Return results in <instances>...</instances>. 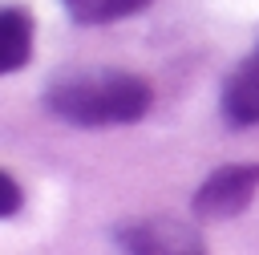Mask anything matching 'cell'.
Segmentation results:
<instances>
[{"label": "cell", "instance_id": "6da1fadb", "mask_svg": "<svg viewBox=\"0 0 259 255\" xmlns=\"http://www.w3.org/2000/svg\"><path fill=\"white\" fill-rule=\"evenodd\" d=\"M154 93L142 77L117 73V69H93V73H65L45 89V105L65 117L69 125H130L146 117Z\"/></svg>", "mask_w": 259, "mask_h": 255}, {"label": "cell", "instance_id": "7a4b0ae2", "mask_svg": "<svg viewBox=\"0 0 259 255\" xmlns=\"http://www.w3.org/2000/svg\"><path fill=\"white\" fill-rule=\"evenodd\" d=\"M259 190V166L255 162H235L219 166L198 190H194V215L198 219H235L251 206Z\"/></svg>", "mask_w": 259, "mask_h": 255}, {"label": "cell", "instance_id": "3957f363", "mask_svg": "<svg viewBox=\"0 0 259 255\" xmlns=\"http://www.w3.org/2000/svg\"><path fill=\"white\" fill-rule=\"evenodd\" d=\"M117 243L130 247V251H146V255H154V251H198V247H202V239H198L194 231L178 227L174 219L125 227V231H117Z\"/></svg>", "mask_w": 259, "mask_h": 255}, {"label": "cell", "instance_id": "277c9868", "mask_svg": "<svg viewBox=\"0 0 259 255\" xmlns=\"http://www.w3.org/2000/svg\"><path fill=\"white\" fill-rule=\"evenodd\" d=\"M223 117L231 125H255L259 121V57L239 65L223 85Z\"/></svg>", "mask_w": 259, "mask_h": 255}, {"label": "cell", "instance_id": "5b68a950", "mask_svg": "<svg viewBox=\"0 0 259 255\" xmlns=\"http://www.w3.org/2000/svg\"><path fill=\"white\" fill-rule=\"evenodd\" d=\"M32 53V20L24 8H4L0 12V73H16Z\"/></svg>", "mask_w": 259, "mask_h": 255}, {"label": "cell", "instance_id": "8992f818", "mask_svg": "<svg viewBox=\"0 0 259 255\" xmlns=\"http://www.w3.org/2000/svg\"><path fill=\"white\" fill-rule=\"evenodd\" d=\"M61 4L69 8V16L77 24H109V20L142 12L150 0H61Z\"/></svg>", "mask_w": 259, "mask_h": 255}, {"label": "cell", "instance_id": "52a82bcc", "mask_svg": "<svg viewBox=\"0 0 259 255\" xmlns=\"http://www.w3.org/2000/svg\"><path fill=\"white\" fill-rule=\"evenodd\" d=\"M20 210V186H16V178L4 170L0 174V219H12Z\"/></svg>", "mask_w": 259, "mask_h": 255}]
</instances>
